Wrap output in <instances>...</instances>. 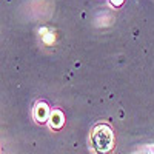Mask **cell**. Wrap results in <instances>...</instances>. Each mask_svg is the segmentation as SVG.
I'll return each instance as SVG.
<instances>
[{"instance_id": "obj_3", "label": "cell", "mask_w": 154, "mask_h": 154, "mask_svg": "<svg viewBox=\"0 0 154 154\" xmlns=\"http://www.w3.org/2000/svg\"><path fill=\"white\" fill-rule=\"evenodd\" d=\"M49 126L54 128V130H60V128L63 126V123H65V116H63V112L60 109H53L51 111V116H49Z\"/></svg>"}, {"instance_id": "obj_5", "label": "cell", "mask_w": 154, "mask_h": 154, "mask_svg": "<svg viewBox=\"0 0 154 154\" xmlns=\"http://www.w3.org/2000/svg\"><path fill=\"white\" fill-rule=\"evenodd\" d=\"M109 2H111V5H112V6L119 8V6H122V5H123L125 0H109Z\"/></svg>"}, {"instance_id": "obj_4", "label": "cell", "mask_w": 154, "mask_h": 154, "mask_svg": "<svg viewBox=\"0 0 154 154\" xmlns=\"http://www.w3.org/2000/svg\"><path fill=\"white\" fill-rule=\"evenodd\" d=\"M43 37V42L46 43V45H51V43H54V40H56V35H54V32H51V31H48L45 35H42Z\"/></svg>"}, {"instance_id": "obj_2", "label": "cell", "mask_w": 154, "mask_h": 154, "mask_svg": "<svg viewBox=\"0 0 154 154\" xmlns=\"http://www.w3.org/2000/svg\"><path fill=\"white\" fill-rule=\"evenodd\" d=\"M49 116H51V111H49V106L46 102H37L35 106H34V117L38 123H43L46 120H49Z\"/></svg>"}, {"instance_id": "obj_1", "label": "cell", "mask_w": 154, "mask_h": 154, "mask_svg": "<svg viewBox=\"0 0 154 154\" xmlns=\"http://www.w3.org/2000/svg\"><path fill=\"white\" fill-rule=\"evenodd\" d=\"M91 142L94 149H97L99 152L105 154L109 152L114 148V133L108 125H97L93 130V136H91Z\"/></svg>"}]
</instances>
